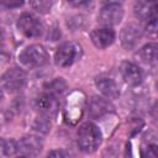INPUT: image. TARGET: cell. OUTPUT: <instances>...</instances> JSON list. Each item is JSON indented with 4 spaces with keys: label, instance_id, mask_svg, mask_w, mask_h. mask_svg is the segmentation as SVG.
Wrapping results in <instances>:
<instances>
[{
    "label": "cell",
    "instance_id": "cell-1",
    "mask_svg": "<svg viewBox=\"0 0 158 158\" xmlns=\"http://www.w3.org/2000/svg\"><path fill=\"white\" fill-rule=\"evenodd\" d=\"M102 141V136L98 126L91 122L83 123L78 130V146L85 153L95 152Z\"/></svg>",
    "mask_w": 158,
    "mask_h": 158
},
{
    "label": "cell",
    "instance_id": "cell-2",
    "mask_svg": "<svg viewBox=\"0 0 158 158\" xmlns=\"http://www.w3.org/2000/svg\"><path fill=\"white\" fill-rule=\"evenodd\" d=\"M48 59H49L48 53L46 48L41 44H31L19 54L20 64L27 69L43 67L44 64L48 63Z\"/></svg>",
    "mask_w": 158,
    "mask_h": 158
},
{
    "label": "cell",
    "instance_id": "cell-3",
    "mask_svg": "<svg viewBox=\"0 0 158 158\" xmlns=\"http://www.w3.org/2000/svg\"><path fill=\"white\" fill-rule=\"evenodd\" d=\"M81 56V48L74 42H65L60 44L54 53V62L58 67L67 68L77 62Z\"/></svg>",
    "mask_w": 158,
    "mask_h": 158
},
{
    "label": "cell",
    "instance_id": "cell-4",
    "mask_svg": "<svg viewBox=\"0 0 158 158\" xmlns=\"http://www.w3.org/2000/svg\"><path fill=\"white\" fill-rule=\"evenodd\" d=\"M0 81L5 90H7L10 93H16V91H20L21 89H23V86H25L26 73L21 68H11L2 74Z\"/></svg>",
    "mask_w": 158,
    "mask_h": 158
},
{
    "label": "cell",
    "instance_id": "cell-5",
    "mask_svg": "<svg viewBox=\"0 0 158 158\" xmlns=\"http://www.w3.org/2000/svg\"><path fill=\"white\" fill-rule=\"evenodd\" d=\"M17 27L21 31V33H23L28 38H37L43 32L42 22L36 16L28 12H25L19 17Z\"/></svg>",
    "mask_w": 158,
    "mask_h": 158
},
{
    "label": "cell",
    "instance_id": "cell-6",
    "mask_svg": "<svg viewBox=\"0 0 158 158\" xmlns=\"http://www.w3.org/2000/svg\"><path fill=\"white\" fill-rule=\"evenodd\" d=\"M123 16V9L118 2H109L104 5L99 12V22L105 27L118 25Z\"/></svg>",
    "mask_w": 158,
    "mask_h": 158
},
{
    "label": "cell",
    "instance_id": "cell-7",
    "mask_svg": "<svg viewBox=\"0 0 158 158\" xmlns=\"http://www.w3.org/2000/svg\"><path fill=\"white\" fill-rule=\"evenodd\" d=\"M35 107L42 116L48 118V117L54 116L58 112L59 101L56 95L44 93V94H41L40 96H37V99L35 100Z\"/></svg>",
    "mask_w": 158,
    "mask_h": 158
},
{
    "label": "cell",
    "instance_id": "cell-8",
    "mask_svg": "<svg viewBox=\"0 0 158 158\" xmlns=\"http://www.w3.org/2000/svg\"><path fill=\"white\" fill-rule=\"evenodd\" d=\"M114 111V106L109 100L101 96H93L88 104V112L93 118H101Z\"/></svg>",
    "mask_w": 158,
    "mask_h": 158
},
{
    "label": "cell",
    "instance_id": "cell-9",
    "mask_svg": "<svg viewBox=\"0 0 158 158\" xmlns=\"http://www.w3.org/2000/svg\"><path fill=\"white\" fill-rule=\"evenodd\" d=\"M142 37V30L136 25V23H128L121 30V43L123 48L126 49H132L137 46Z\"/></svg>",
    "mask_w": 158,
    "mask_h": 158
},
{
    "label": "cell",
    "instance_id": "cell-10",
    "mask_svg": "<svg viewBox=\"0 0 158 158\" xmlns=\"http://www.w3.org/2000/svg\"><path fill=\"white\" fill-rule=\"evenodd\" d=\"M42 151V142L36 136H25L17 142V152L23 157H36Z\"/></svg>",
    "mask_w": 158,
    "mask_h": 158
},
{
    "label": "cell",
    "instance_id": "cell-11",
    "mask_svg": "<svg viewBox=\"0 0 158 158\" xmlns=\"http://www.w3.org/2000/svg\"><path fill=\"white\" fill-rule=\"evenodd\" d=\"M120 73H121L122 79L125 80V83L131 86H136V85L141 84V81L143 79V74H142V70L139 69V67L131 62H123L120 67Z\"/></svg>",
    "mask_w": 158,
    "mask_h": 158
},
{
    "label": "cell",
    "instance_id": "cell-12",
    "mask_svg": "<svg viewBox=\"0 0 158 158\" xmlns=\"http://www.w3.org/2000/svg\"><path fill=\"white\" fill-rule=\"evenodd\" d=\"M91 42L98 48H106L115 41V32L110 27H101L91 31L90 33Z\"/></svg>",
    "mask_w": 158,
    "mask_h": 158
},
{
    "label": "cell",
    "instance_id": "cell-13",
    "mask_svg": "<svg viewBox=\"0 0 158 158\" xmlns=\"http://www.w3.org/2000/svg\"><path fill=\"white\" fill-rule=\"evenodd\" d=\"M95 85L99 89V91L105 95L107 99H116L120 95V90L117 84L115 83L114 79L107 78V77H99L95 80Z\"/></svg>",
    "mask_w": 158,
    "mask_h": 158
},
{
    "label": "cell",
    "instance_id": "cell-14",
    "mask_svg": "<svg viewBox=\"0 0 158 158\" xmlns=\"http://www.w3.org/2000/svg\"><path fill=\"white\" fill-rule=\"evenodd\" d=\"M135 14L138 19L144 21H151L157 19V4L151 1H137L135 4Z\"/></svg>",
    "mask_w": 158,
    "mask_h": 158
},
{
    "label": "cell",
    "instance_id": "cell-15",
    "mask_svg": "<svg viewBox=\"0 0 158 158\" xmlns=\"http://www.w3.org/2000/svg\"><path fill=\"white\" fill-rule=\"evenodd\" d=\"M74 105H72L69 101H68V105H67V109H65V117L68 121L70 120H74L73 122H75L78 118H80L81 116V111H83V104H84V98H83V94L79 93V96L78 98H74Z\"/></svg>",
    "mask_w": 158,
    "mask_h": 158
},
{
    "label": "cell",
    "instance_id": "cell-16",
    "mask_svg": "<svg viewBox=\"0 0 158 158\" xmlns=\"http://www.w3.org/2000/svg\"><path fill=\"white\" fill-rule=\"evenodd\" d=\"M141 59L147 64H156L157 62V46L154 43H148L139 51Z\"/></svg>",
    "mask_w": 158,
    "mask_h": 158
},
{
    "label": "cell",
    "instance_id": "cell-17",
    "mask_svg": "<svg viewBox=\"0 0 158 158\" xmlns=\"http://www.w3.org/2000/svg\"><path fill=\"white\" fill-rule=\"evenodd\" d=\"M17 152V142L14 139H4L0 138V158L12 156Z\"/></svg>",
    "mask_w": 158,
    "mask_h": 158
},
{
    "label": "cell",
    "instance_id": "cell-18",
    "mask_svg": "<svg viewBox=\"0 0 158 158\" xmlns=\"http://www.w3.org/2000/svg\"><path fill=\"white\" fill-rule=\"evenodd\" d=\"M32 130L40 135H46L49 131V122H48L47 117H44L42 115L36 117L32 122Z\"/></svg>",
    "mask_w": 158,
    "mask_h": 158
},
{
    "label": "cell",
    "instance_id": "cell-19",
    "mask_svg": "<svg viewBox=\"0 0 158 158\" xmlns=\"http://www.w3.org/2000/svg\"><path fill=\"white\" fill-rule=\"evenodd\" d=\"M141 158H157V144L146 143L141 147Z\"/></svg>",
    "mask_w": 158,
    "mask_h": 158
},
{
    "label": "cell",
    "instance_id": "cell-20",
    "mask_svg": "<svg viewBox=\"0 0 158 158\" xmlns=\"http://www.w3.org/2000/svg\"><path fill=\"white\" fill-rule=\"evenodd\" d=\"M51 2L48 1H36V2H32V6L38 11V12H46L47 10H49L51 7Z\"/></svg>",
    "mask_w": 158,
    "mask_h": 158
},
{
    "label": "cell",
    "instance_id": "cell-21",
    "mask_svg": "<svg viewBox=\"0 0 158 158\" xmlns=\"http://www.w3.org/2000/svg\"><path fill=\"white\" fill-rule=\"evenodd\" d=\"M47 158H70L69 154L63 149H54L48 153Z\"/></svg>",
    "mask_w": 158,
    "mask_h": 158
},
{
    "label": "cell",
    "instance_id": "cell-22",
    "mask_svg": "<svg viewBox=\"0 0 158 158\" xmlns=\"http://www.w3.org/2000/svg\"><path fill=\"white\" fill-rule=\"evenodd\" d=\"M146 31H147L148 35H154L156 33V31H157V19H153V20L147 22Z\"/></svg>",
    "mask_w": 158,
    "mask_h": 158
},
{
    "label": "cell",
    "instance_id": "cell-23",
    "mask_svg": "<svg viewBox=\"0 0 158 158\" xmlns=\"http://www.w3.org/2000/svg\"><path fill=\"white\" fill-rule=\"evenodd\" d=\"M102 158H116V153H115V151L112 149V147H107V149L105 151Z\"/></svg>",
    "mask_w": 158,
    "mask_h": 158
},
{
    "label": "cell",
    "instance_id": "cell-24",
    "mask_svg": "<svg viewBox=\"0 0 158 158\" xmlns=\"http://www.w3.org/2000/svg\"><path fill=\"white\" fill-rule=\"evenodd\" d=\"M125 158H132V152H131V146L127 143L126 149H125Z\"/></svg>",
    "mask_w": 158,
    "mask_h": 158
},
{
    "label": "cell",
    "instance_id": "cell-25",
    "mask_svg": "<svg viewBox=\"0 0 158 158\" xmlns=\"http://www.w3.org/2000/svg\"><path fill=\"white\" fill-rule=\"evenodd\" d=\"M7 120H9V117L6 116V114H5L4 111H0V126H1L2 123H5Z\"/></svg>",
    "mask_w": 158,
    "mask_h": 158
},
{
    "label": "cell",
    "instance_id": "cell-26",
    "mask_svg": "<svg viewBox=\"0 0 158 158\" xmlns=\"http://www.w3.org/2000/svg\"><path fill=\"white\" fill-rule=\"evenodd\" d=\"M1 36H2V35H1V30H0V40H1Z\"/></svg>",
    "mask_w": 158,
    "mask_h": 158
},
{
    "label": "cell",
    "instance_id": "cell-27",
    "mask_svg": "<svg viewBox=\"0 0 158 158\" xmlns=\"http://www.w3.org/2000/svg\"><path fill=\"white\" fill-rule=\"evenodd\" d=\"M19 158H26V157H19Z\"/></svg>",
    "mask_w": 158,
    "mask_h": 158
}]
</instances>
